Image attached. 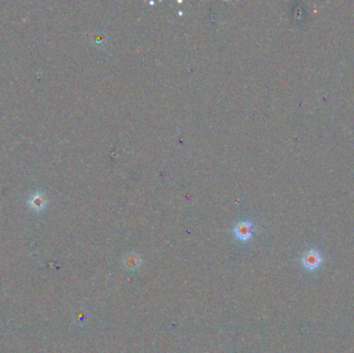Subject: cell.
<instances>
[{
	"instance_id": "6da1fadb",
	"label": "cell",
	"mask_w": 354,
	"mask_h": 353,
	"mask_svg": "<svg viewBox=\"0 0 354 353\" xmlns=\"http://www.w3.org/2000/svg\"><path fill=\"white\" fill-rule=\"evenodd\" d=\"M322 262H323V257L316 248H310L308 251L304 253L302 257V266L310 272H314L318 270L321 266Z\"/></svg>"
},
{
	"instance_id": "7a4b0ae2",
	"label": "cell",
	"mask_w": 354,
	"mask_h": 353,
	"mask_svg": "<svg viewBox=\"0 0 354 353\" xmlns=\"http://www.w3.org/2000/svg\"><path fill=\"white\" fill-rule=\"evenodd\" d=\"M234 234L236 238L240 240L246 242L253 236V224L250 222H240L236 224L234 228Z\"/></svg>"
},
{
	"instance_id": "3957f363",
	"label": "cell",
	"mask_w": 354,
	"mask_h": 353,
	"mask_svg": "<svg viewBox=\"0 0 354 353\" xmlns=\"http://www.w3.org/2000/svg\"><path fill=\"white\" fill-rule=\"evenodd\" d=\"M124 264H126V268L130 270H137L140 266V264H141V258L137 254H134V253L130 254V255H128L126 257Z\"/></svg>"
}]
</instances>
